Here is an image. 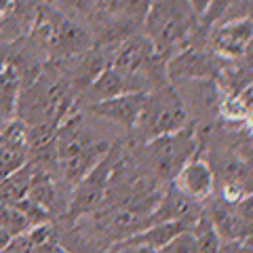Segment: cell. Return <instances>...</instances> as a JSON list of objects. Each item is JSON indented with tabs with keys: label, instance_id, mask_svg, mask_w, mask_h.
Here are the masks:
<instances>
[{
	"label": "cell",
	"instance_id": "6da1fadb",
	"mask_svg": "<svg viewBox=\"0 0 253 253\" xmlns=\"http://www.w3.org/2000/svg\"><path fill=\"white\" fill-rule=\"evenodd\" d=\"M74 106V89L55 63H46L32 83L21 89L15 114L21 125H51L59 126Z\"/></svg>",
	"mask_w": 253,
	"mask_h": 253
},
{
	"label": "cell",
	"instance_id": "7a4b0ae2",
	"mask_svg": "<svg viewBox=\"0 0 253 253\" xmlns=\"http://www.w3.org/2000/svg\"><path fill=\"white\" fill-rule=\"evenodd\" d=\"M110 148H112L110 141L97 139L83 125L81 116L70 112L57 126L55 165H57L61 177L74 186L106 156Z\"/></svg>",
	"mask_w": 253,
	"mask_h": 253
},
{
	"label": "cell",
	"instance_id": "3957f363",
	"mask_svg": "<svg viewBox=\"0 0 253 253\" xmlns=\"http://www.w3.org/2000/svg\"><path fill=\"white\" fill-rule=\"evenodd\" d=\"M141 26L154 51L169 59L190 42L201 23L190 9L188 0H152Z\"/></svg>",
	"mask_w": 253,
	"mask_h": 253
},
{
	"label": "cell",
	"instance_id": "277c9868",
	"mask_svg": "<svg viewBox=\"0 0 253 253\" xmlns=\"http://www.w3.org/2000/svg\"><path fill=\"white\" fill-rule=\"evenodd\" d=\"M32 38L51 61H66L91 49L93 38L81 23L55 6H41L36 13Z\"/></svg>",
	"mask_w": 253,
	"mask_h": 253
},
{
	"label": "cell",
	"instance_id": "5b68a950",
	"mask_svg": "<svg viewBox=\"0 0 253 253\" xmlns=\"http://www.w3.org/2000/svg\"><path fill=\"white\" fill-rule=\"evenodd\" d=\"M188 106L184 97L169 84L156 86V89L148 91L144 97V106L137 118L135 131L141 144L169 135V133L181 131L188 126Z\"/></svg>",
	"mask_w": 253,
	"mask_h": 253
},
{
	"label": "cell",
	"instance_id": "8992f818",
	"mask_svg": "<svg viewBox=\"0 0 253 253\" xmlns=\"http://www.w3.org/2000/svg\"><path fill=\"white\" fill-rule=\"evenodd\" d=\"M205 146L199 139L194 129H186L169 133V135L154 137L144 144L141 152L146 156L148 167L154 171V175L163 181H173L177 171L184 167L192 156H196Z\"/></svg>",
	"mask_w": 253,
	"mask_h": 253
},
{
	"label": "cell",
	"instance_id": "52a82bcc",
	"mask_svg": "<svg viewBox=\"0 0 253 253\" xmlns=\"http://www.w3.org/2000/svg\"><path fill=\"white\" fill-rule=\"evenodd\" d=\"M121 161H123L121 148L112 146L106 152V156L83 179L76 181L72 188V194L68 199V205H66V217L70 221H76L84 215H89V213H93L99 207L101 201L106 199L108 188L112 184V177Z\"/></svg>",
	"mask_w": 253,
	"mask_h": 253
},
{
	"label": "cell",
	"instance_id": "ba28073f",
	"mask_svg": "<svg viewBox=\"0 0 253 253\" xmlns=\"http://www.w3.org/2000/svg\"><path fill=\"white\" fill-rule=\"evenodd\" d=\"M201 30V28H199ZM196 30V34H199ZM196 34L190 38L177 53H173L165 63V76L167 83L184 84V83H205L217 76L221 61L209 51V46L196 42Z\"/></svg>",
	"mask_w": 253,
	"mask_h": 253
},
{
	"label": "cell",
	"instance_id": "9c48e42d",
	"mask_svg": "<svg viewBox=\"0 0 253 253\" xmlns=\"http://www.w3.org/2000/svg\"><path fill=\"white\" fill-rule=\"evenodd\" d=\"M207 46L219 61H241L249 59L251 51V19L224 21L209 28Z\"/></svg>",
	"mask_w": 253,
	"mask_h": 253
},
{
	"label": "cell",
	"instance_id": "30bf717a",
	"mask_svg": "<svg viewBox=\"0 0 253 253\" xmlns=\"http://www.w3.org/2000/svg\"><path fill=\"white\" fill-rule=\"evenodd\" d=\"M171 186L177 190L179 194H184L186 199L194 203H205L211 199L213 190H215V171L211 165L203 158V150L196 156L177 171V175L173 177Z\"/></svg>",
	"mask_w": 253,
	"mask_h": 253
},
{
	"label": "cell",
	"instance_id": "8fae6325",
	"mask_svg": "<svg viewBox=\"0 0 253 253\" xmlns=\"http://www.w3.org/2000/svg\"><path fill=\"white\" fill-rule=\"evenodd\" d=\"M30 161L26 126L19 121H9L0 126V181L17 173Z\"/></svg>",
	"mask_w": 253,
	"mask_h": 253
},
{
	"label": "cell",
	"instance_id": "7c38bea8",
	"mask_svg": "<svg viewBox=\"0 0 253 253\" xmlns=\"http://www.w3.org/2000/svg\"><path fill=\"white\" fill-rule=\"evenodd\" d=\"M144 97H146V93H123L112 99L93 104L89 106V110H91V114L104 118L108 123L133 131L137 125L141 106H144Z\"/></svg>",
	"mask_w": 253,
	"mask_h": 253
},
{
	"label": "cell",
	"instance_id": "4fadbf2b",
	"mask_svg": "<svg viewBox=\"0 0 253 253\" xmlns=\"http://www.w3.org/2000/svg\"><path fill=\"white\" fill-rule=\"evenodd\" d=\"M2 253H61L59 230L51 221L28 228L26 232L13 236Z\"/></svg>",
	"mask_w": 253,
	"mask_h": 253
},
{
	"label": "cell",
	"instance_id": "5bb4252c",
	"mask_svg": "<svg viewBox=\"0 0 253 253\" xmlns=\"http://www.w3.org/2000/svg\"><path fill=\"white\" fill-rule=\"evenodd\" d=\"M123 93H135V91L131 89V84L125 76H121L116 70L106 66L91 81V84L83 91V97L89 101V106H93V104L112 99V97H116V95H123Z\"/></svg>",
	"mask_w": 253,
	"mask_h": 253
},
{
	"label": "cell",
	"instance_id": "9a60e30c",
	"mask_svg": "<svg viewBox=\"0 0 253 253\" xmlns=\"http://www.w3.org/2000/svg\"><path fill=\"white\" fill-rule=\"evenodd\" d=\"M188 228L190 226L181 224V221H161V224H150L141 232L133 234L125 241H118V243L133 245V247H146L150 251H158V249H163L173 236H177L179 232L188 230Z\"/></svg>",
	"mask_w": 253,
	"mask_h": 253
},
{
	"label": "cell",
	"instance_id": "2e32d148",
	"mask_svg": "<svg viewBox=\"0 0 253 253\" xmlns=\"http://www.w3.org/2000/svg\"><path fill=\"white\" fill-rule=\"evenodd\" d=\"M32 171H34V167H32V163H28L26 167H21L17 173H13V175L4 177L0 181V203L2 205H17L21 201H26Z\"/></svg>",
	"mask_w": 253,
	"mask_h": 253
},
{
	"label": "cell",
	"instance_id": "e0dca14e",
	"mask_svg": "<svg viewBox=\"0 0 253 253\" xmlns=\"http://www.w3.org/2000/svg\"><path fill=\"white\" fill-rule=\"evenodd\" d=\"M192 234L196 241V253H221V239L205 215H201L192 226Z\"/></svg>",
	"mask_w": 253,
	"mask_h": 253
},
{
	"label": "cell",
	"instance_id": "ac0fdd59",
	"mask_svg": "<svg viewBox=\"0 0 253 253\" xmlns=\"http://www.w3.org/2000/svg\"><path fill=\"white\" fill-rule=\"evenodd\" d=\"M30 228L28 219L23 217L19 205H2L0 203V230L6 232L13 239Z\"/></svg>",
	"mask_w": 253,
	"mask_h": 253
},
{
	"label": "cell",
	"instance_id": "d6986e66",
	"mask_svg": "<svg viewBox=\"0 0 253 253\" xmlns=\"http://www.w3.org/2000/svg\"><path fill=\"white\" fill-rule=\"evenodd\" d=\"M156 253H196V241H194L192 228H188V230L179 232L177 236H173V239Z\"/></svg>",
	"mask_w": 253,
	"mask_h": 253
},
{
	"label": "cell",
	"instance_id": "ffe728a7",
	"mask_svg": "<svg viewBox=\"0 0 253 253\" xmlns=\"http://www.w3.org/2000/svg\"><path fill=\"white\" fill-rule=\"evenodd\" d=\"M234 2H236V0H213L211 6H209V11L205 13V17L201 19V28L203 30H209L213 23H215L221 17V15L226 13L228 6H232Z\"/></svg>",
	"mask_w": 253,
	"mask_h": 253
},
{
	"label": "cell",
	"instance_id": "44dd1931",
	"mask_svg": "<svg viewBox=\"0 0 253 253\" xmlns=\"http://www.w3.org/2000/svg\"><path fill=\"white\" fill-rule=\"evenodd\" d=\"M19 9V0H0V28L6 26Z\"/></svg>",
	"mask_w": 253,
	"mask_h": 253
},
{
	"label": "cell",
	"instance_id": "7402d4cb",
	"mask_svg": "<svg viewBox=\"0 0 253 253\" xmlns=\"http://www.w3.org/2000/svg\"><path fill=\"white\" fill-rule=\"evenodd\" d=\"M106 253H156V251H150L146 247H133V245H125V243H114L110 245Z\"/></svg>",
	"mask_w": 253,
	"mask_h": 253
},
{
	"label": "cell",
	"instance_id": "603a6c76",
	"mask_svg": "<svg viewBox=\"0 0 253 253\" xmlns=\"http://www.w3.org/2000/svg\"><path fill=\"white\" fill-rule=\"evenodd\" d=\"M211 2H213V0H188V4H190V9H192V13L199 17V23L205 17V13L209 11Z\"/></svg>",
	"mask_w": 253,
	"mask_h": 253
},
{
	"label": "cell",
	"instance_id": "cb8c5ba5",
	"mask_svg": "<svg viewBox=\"0 0 253 253\" xmlns=\"http://www.w3.org/2000/svg\"><path fill=\"white\" fill-rule=\"evenodd\" d=\"M9 241H11V236L6 234V232L0 230V251H2V249L6 247V245H9Z\"/></svg>",
	"mask_w": 253,
	"mask_h": 253
},
{
	"label": "cell",
	"instance_id": "d4e9b609",
	"mask_svg": "<svg viewBox=\"0 0 253 253\" xmlns=\"http://www.w3.org/2000/svg\"><path fill=\"white\" fill-rule=\"evenodd\" d=\"M2 125H4V123H2V121H0V126H2Z\"/></svg>",
	"mask_w": 253,
	"mask_h": 253
},
{
	"label": "cell",
	"instance_id": "484cf974",
	"mask_svg": "<svg viewBox=\"0 0 253 253\" xmlns=\"http://www.w3.org/2000/svg\"><path fill=\"white\" fill-rule=\"evenodd\" d=\"M0 253H2V251H0Z\"/></svg>",
	"mask_w": 253,
	"mask_h": 253
}]
</instances>
